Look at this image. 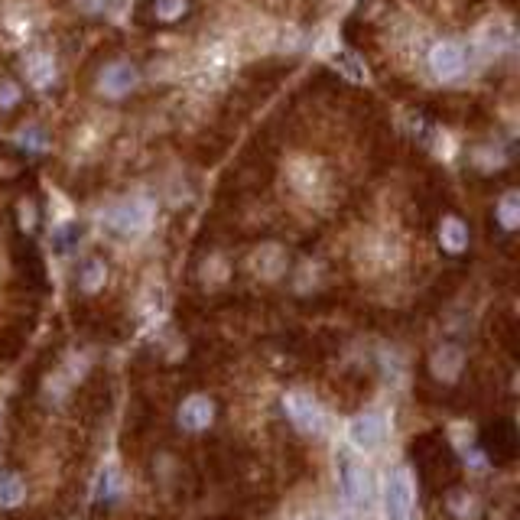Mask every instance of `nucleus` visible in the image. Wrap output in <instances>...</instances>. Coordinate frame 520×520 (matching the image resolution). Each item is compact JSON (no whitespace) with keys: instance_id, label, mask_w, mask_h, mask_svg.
Returning <instances> with one entry per match:
<instances>
[{"instance_id":"aec40b11","label":"nucleus","mask_w":520,"mask_h":520,"mask_svg":"<svg viewBox=\"0 0 520 520\" xmlns=\"http://www.w3.org/2000/svg\"><path fill=\"white\" fill-rule=\"evenodd\" d=\"M26 78H30V85L36 88H49L52 78H56V62L46 52H36V56L26 59Z\"/></svg>"},{"instance_id":"7ed1b4c3","label":"nucleus","mask_w":520,"mask_h":520,"mask_svg":"<svg viewBox=\"0 0 520 520\" xmlns=\"http://www.w3.org/2000/svg\"><path fill=\"white\" fill-rule=\"evenodd\" d=\"M468 377V355L462 345L455 342H442L439 348H433L423 361V384L436 387L439 394L452 397L455 390L462 387V381Z\"/></svg>"},{"instance_id":"f3484780","label":"nucleus","mask_w":520,"mask_h":520,"mask_svg":"<svg viewBox=\"0 0 520 520\" xmlns=\"http://www.w3.org/2000/svg\"><path fill=\"white\" fill-rule=\"evenodd\" d=\"M104 283H108V264H104L101 257H88L82 267L75 273V286L82 290L85 296H95L104 290Z\"/></svg>"},{"instance_id":"423d86ee","label":"nucleus","mask_w":520,"mask_h":520,"mask_svg":"<svg viewBox=\"0 0 520 520\" xmlns=\"http://www.w3.org/2000/svg\"><path fill=\"white\" fill-rule=\"evenodd\" d=\"M517 449L520 436L511 416H494L491 423H485V429H481V452L488 455L491 465H511L517 459Z\"/></svg>"},{"instance_id":"4be33fe9","label":"nucleus","mask_w":520,"mask_h":520,"mask_svg":"<svg viewBox=\"0 0 520 520\" xmlns=\"http://www.w3.org/2000/svg\"><path fill=\"white\" fill-rule=\"evenodd\" d=\"M186 10H189V0H156V7H153L156 20H163V23L179 20Z\"/></svg>"},{"instance_id":"393cba45","label":"nucleus","mask_w":520,"mask_h":520,"mask_svg":"<svg viewBox=\"0 0 520 520\" xmlns=\"http://www.w3.org/2000/svg\"><path fill=\"white\" fill-rule=\"evenodd\" d=\"M338 65H345L351 78H361V75H364V69L355 62V56H348V52H342V56H338Z\"/></svg>"},{"instance_id":"6ab92c4d","label":"nucleus","mask_w":520,"mask_h":520,"mask_svg":"<svg viewBox=\"0 0 520 520\" xmlns=\"http://www.w3.org/2000/svg\"><path fill=\"white\" fill-rule=\"evenodd\" d=\"M494 221H498V228L504 234H514L520 228V192L511 189V192H504L498 205H494Z\"/></svg>"},{"instance_id":"412c9836","label":"nucleus","mask_w":520,"mask_h":520,"mask_svg":"<svg viewBox=\"0 0 520 520\" xmlns=\"http://www.w3.org/2000/svg\"><path fill=\"white\" fill-rule=\"evenodd\" d=\"M26 335H30V329L23 332V329H17V325H10V329H0V364H7L17 355H23Z\"/></svg>"},{"instance_id":"6e6552de","label":"nucleus","mask_w":520,"mask_h":520,"mask_svg":"<svg viewBox=\"0 0 520 520\" xmlns=\"http://www.w3.org/2000/svg\"><path fill=\"white\" fill-rule=\"evenodd\" d=\"M283 416L296 436L319 439L325 433V413L312 397L306 394H286L283 397Z\"/></svg>"},{"instance_id":"1a4fd4ad","label":"nucleus","mask_w":520,"mask_h":520,"mask_svg":"<svg viewBox=\"0 0 520 520\" xmlns=\"http://www.w3.org/2000/svg\"><path fill=\"white\" fill-rule=\"evenodd\" d=\"M387 520H416V485L407 465L387 475Z\"/></svg>"},{"instance_id":"39448f33","label":"nucleus","mask_w":520,"mask_h":520,"mask_svg":"<svg viewBox=\"0 0 520 520\" xmlns=\"http://www.w3.org/2000/svg\"><path fill=\"white\" fill-rule=\"evenodd\" d=\"M114 403V387H111V374L108 371H91L82 387H78L75 407H78V420L88 426H98L104 416L111 413Z\"/></svg>"},{"instance_id":"a211bd4d","label":"nucleus","mask_w":520,"mask_h":520,"mask_svg":"<svg viewBox=\"0 0 520 520\" xmlns=\"http://www.w3.org/2000/svg\"><path fill=\"white\" fill-rule=\"evenodd\" d=\"M124 494V485H121V475H117L114 465H104V472L98 475V485H95V511L108 514V507H114V501Z\"/></svg>"},{"instance_id":"9d476101","label":"nucleus","mask_w":520,"mask_h":520,"mask_svg":"<svg viewBox=\"0 0 520 520\" xmlns=\"http://www.w3.org/2000/svg\"><path fill=\"white\" fill-rule=\"evenodd\" d=\"M104 225H108V231L121 234V238H137V234L150 228V205L143 199L117 202L108 208V215H104Z\"/></svg>"},{"instance_id":"b1692460","label":"nucleus","mask_w":520,"mask_h":520,"mask_svg":"<svg viewBox=\"0 0 520 520\" xmlns=\"http://www.w3.org/2000/svg\"><path fill=\"white\" fill-rule=\"evenodd\" d=\"M20 101V88L13 82H0V108H13Z\"/></svg>"},{"instance_id":"ddd939ff","label":"nucleus","mask_w":520,"mask_h":520,"mask_svg":"<svg viewBox=\"0 0 520 520\" xmlns=\"http://www.w3.org/2000/svg\"><path fill=\"white\" fill-rule=\"evenodd\" d=\"M468 241H472V234H468V225L459 215H446L439 221V247L446 254L462 257L468 251Z\"/></svg>"},{"instance_id":"20e7f679","label":"nucleus","mask_w":520,"mask_h":520,"mask_svg":"<svg viewBox=\"0 0 520 520\" xmlns=\"http://www.w3.org/2000/svg\"><path fill=\"white\" fill-rule=\"evenodd\" d=\"M221 416V403L212 390H202V387H192L186 390L179 400H176V426L179 433H189V436H208L215 429Z\"/></svg>"},{"instance_id":"4468645a","label":"nucleus","mask_w":520,"mask_h":520,"mask_svg":"<svg viewBox=\"0 0 520 520\" xmlns=\"http://www.w3.org/2000/svg\"><path fill=\"white\" fill-rule=\"evenodd\" d=\"M137 78L140 75L130 62H111L108 69L101 72V91L111 98H121V95H127V91H134Z\"/></svg>"},{"instance_id":"f257e3e1","label":"nucleus","mask_w":520,"mask_h":520,"mask_svg":"<svg viewBox=\"0 0 520 520\" xmlns=\"http://www.w3.org/2000/svg\"><path fill=\"white\" fill-rule=\"evenodd\" d=\"M410 462L416 468V475H420V481L426 488L433 491H446L449 485H455V481L462 478V462L459 455H455L452 442L439 433V429H426V433L413 436L410 439Z\"/></svg>"},{"instance_id":"f03ea898","label":"nucleus","mask_w":520,"mask_h":520,"mask_svg":"<svg viewBox=\"0 0 520 520\" xmlns=\"http://www.w3.org/2000/svg\"><path fill=\"white\" fill-rule=\"evenodd\" d=\"M153 481L156 488L173 494L176 501H189L202 491V475L186 455H179L173 446H163L153 452Z\"/></svg>"},{"instance_id":"a878e982","label":"nucleus","mask_w":520,"mask_h":520,"mask_svg":"<svg viewBox=\"0 0 520 520\" xmlns=\"http://www.w3.org/2000/svg\"><path fill=\"white\" fill-rule=\"evenodd\" d=\"M325 520H358V517H325Z\"/></svg>"},{"instance_id":"0eeeda50","label":"nucleus","mask_w":520,"mask_h":520,"mask_svg":"<svg viewBox=\"0 0 520 520\" xmlns=\"http://www.w3.org/2000/svg\"><path fill=\"white\" fill-rule=\"evenodd\" d=\"M338 491H342L345 504L355 507V511H368L371 501H374L371 472L358 459H351V455H342V459H338Z\"/></svg>"},{"instance_id":"f8f14e48","label":"nucleus","mask_w":520,"mask_h":520,"mask_svg":"<svg viewBox=\"0 0 520 520\" xmlns=\"http://www.w3.org/2000/svg\"><path fill=\"white\" fill-rule=\"evenodd\" d=\"M384 433H387L384 416L374 413V410H364V413L355 416V420H351V442H355V446L364 449V452H371V449L381 446Z\"/></svg>"},{"instance_id":"2eb2a0df","label":"nucleus","mask_w":520,"mask_h":520,"mask_svg":"<svg viewBox=\"0 0 520 520\" xmlns=\"http://www.w3.org/2000/svg\"><path fill=\"white\" fill-rule=\"evenodd\" d=\"M442 507H446V514L455 517V520H468L475 517L478 511V501H475V491L462 485V481H455L446 491H442Z\"/></svg>"},{"instance_id":"dca6fc26","label":"nucleus","mask_w":520,"mask_h":520,"mask_svg":"<svg viewBox=\"0 0 520 520\" xmlns=\"http://www.w3.org/2000/svg\"><path fill=\"white\" fill-rule=\"evenodd\" d=\"M26 501V478L17 468H0V511H20Z\"/></svg>"},{"instance_id":"9b49d317","label":"nucleus","mask_w":520,"mask_h":520,"mask_svg":"<svg viewBox=\"0 0 520 520\" xmlns=\"http://www.w3.org/2000/svg\"><path fill=\"white\" fill-rule=\"evenodd\" d=\"M429 72H433L436 82H455L465 72V49L452 39H442L429 52Z\"/></svg>"},{"instance_id":"5701e85b","label":"nucleus","mask_w":520,"mask_h":520,"mask_svg":"<svg viewBox=\"0 0 520 520\" xmlns=\"http://www.w3.org/2000/svg\"><path fill=\"white\" fill-rule=\"evenodd\" d=\"M485 520H517V504H514V498L491 501L485 507Z\"/></svg>"}]
</instances>
